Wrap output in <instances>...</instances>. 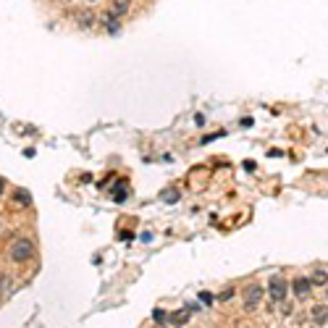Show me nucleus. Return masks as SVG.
<instances>
[{
	"label": "nucleus",
	"mask_w": 328,
	"mask_h": 328,
	"mask_svg": "<svg viewBox=\"0 0 328 328\" xmlns=\"http://www.w3.org/2000/svg\"><path fill=\"white\" fill-rule=\"evenodd\" d=\"M32 255H34V244L29 239H16L11 244V258H13V262H26V260H32Z\"/></svg>",
	"instance_id": "obj_1"
},
{
	"label": "nucleus",
	"mask_w": 328,
	"mask_h": 328,
	"mask_svg": "<svg viewBox=\"0 0 328 328\" xmlns=\"http://www.w3.org/2000/svg\"><path fill=\"white\" fill-rule=\"evenodd\" d=\"M286 291H289V284H286L284 276H270V281H268V294H270L273 302H284Z\"/></svg>",
	"instance_id": "obj_2"
},
{
	"label": "nucleus",
	"mask_w": 328,
	"mask_h": 328,
	"mask_svg": "<svg viewBox=\"0 0 328 328\" xmlns=\"http://www.w3.org/2000/svg\"><path fill=\"white\" fill-rule=\"evenodd\" d=\"M262 286H258V284H252V286H247V291H244V310H255L260 305V299H262Z\"/></svg>",
	"instance_id": "obj_3"
},
{
	"label": "nucleus",
	"mask_w": 328,
	"mask_h": 328,
	"mask_svg": "<svg viewBox=\"0 0 328 328\" xmlns=\"http://www.w3.org/2000/svg\"><path fill=\"white\" fill-rule=\"evenodd\" d=\"M310 289H313V281H310L307 276H297L294 281H291V291L302 299V297H307L310 294Z\"/></svg>",
	"instance_id": "obj_4"
},
{
	"label": "nucleus",
	"mask_w": 328,
	"mask_h": 328,
	"mask_svg": "<svg viewBox=\"0 0 328 328\" xmlns=\"http://www.w3.org/2000/svg\"><path fill=\"white\" fill-rule=\"evenodd\" d=\"M103 24L108 26V32H111V34H118V32H121V24H118V13H116V11H108V13L103 16Z\"/></svg>",
	"instance_id": "obj_5"
},
{
	"label": "nucleus",
	"mask_w": 328,
	"mask_h": 328,
	"mask_svg": "<svg viewBox=\"0 0 328 328\" xmlns=\"http://www.w3.org/2000/svg\"><path fill=\"white\" fill-rule=\"evenodd\" d=\"M11 202H13V205H21V207H29V205H32V197H29V192H26V189H13Z\"/></svg>",
	"instance_id": "obj_6"
},
{
	"label": "nucleus",
	"mask_w": 328,
	"mask_h": 328,
	"mask_svg": "<svg viewBox=\"0 0 328 328\" xmlns=\"http://www.w3.org/2000/svg\"><path fill=\"white\" fill-rule=\"evenodd\" d=\"M313 321L318 326H328V307H323V305L313 307Z\"/></svg>",
	"instance_id": "obj_7"
},
{
	"label": "nucleus",
	"mask_w": 328,
	"mask_h": 328,
	"mask_svg": "<svg viewBox=\"0 0 328 328\" xmlns=\"http://www.w3.org/2000/svg\"><path fill=\"white\" fill-rule=\"evenodd\" d=\"M95 19H97V16H95L92 11H79V16H76V24H79V26H84V29H89V26L95 24Z\"/></svg>",
	"instance_id": "obj_8"
},
{
	"label": "nucleus",
	"mask_w": 328,
	"mask_h": 328,
	"mask_svg": "<svg viewBox=\"0 0 328 328\" xmlns=\"http://www.w3.org/2000/svg\"><path fill=\"white\" fill-rule=\"evenodd\" d=\"M310 281H313V286H326L328 284V273L326 270H315L313 276H310Z\"/></svg>",
	"instance_id": "obj_9"
},
{
	"label": "nucleus",
	"mask_w": 328,
	"mask_h": 328,
	"mask_svg": "<svg viewBox=\"0 0 328 328\" xmlns=\"http://www.w3.org/2000/svg\"><path fill=\"white\" fill-rule=\"evenodd\" d=\"M113 11L118 16H124L126 11H129V0H113Z\"/></svg>",
	"instance_id": "obj_10"
},
{
	"label": "nucleus",
	"mask_w": 328,
	"mask_h": 328,
	"mask_svg": "<svg viewBox=\"0 0 328 328\" xmlns=\"http://www.w3.org/2000/svg\"><path fill=\"white\" fill-rule=\"evenodd\" d=\"M160 197L166 199V202H176V199H179V192H176V189H166V192H163Z\"/></svg>",
	"instance_id": "obj_11"
},
{
	"label": "nucleus",
	"mask_w": 328,
	"mask_h": 328,
	"mask_svg": "<svg viewBox=\"0 0 328 328\" xmlns=\"http://www.w3.org/2000/svg\"><path fill=\"white\" fill-rule=\"evenodd\" d=\"M166 318H168L166 310H155V313H152V321L155 323H166Z\"/></svg>",
	"instance_id": "obj_12"
},
{
	"label": "nucleus",
	"mask_w": 328,
	"mask_h": 328,
	"mask_svg": "<svg viewBox=\"0 0 328 328\" xmlns=\"http://www.w3.org/2000/svg\"><path fill=\"white\" fill-rule=\"evenodd\" d=\"M231 297H234V289H231V286H229V289H223L221 294H218V299H223V302H226V299H231Z\"/></svg>",
	"instance_id": "obj_13"
},
{
	"label": "nucleus",
	"mask_w": 328,
	"mask_h": 328,
	"mask_svg": "<svg viewBox=\"0 0 328 328\" xmlns=\"http://www.w3.org/2000/svg\"><path fill=\"white\" fill-rule=\"evenodd\" d=\"M187 318H189V315H187V313H181V310H179V313L174 315V323H179V326H181V323H187Z\"/></svg>",
	"instance_id": "obj_14"
},
{
	"label": "nucleus",
	"mask_w": 328,
	"mask_h": 328,
	"mask_svg": "<svg viewBox=\"0 0 328 328\" xmlns=\"http://www.w3.org/2000/svg\"><path fill=\"white\" fill-rule=\"evenodd\" d=\"M0 291H11V281L8 278H0Z\"/></svg>",
	"instance_id": "obj_15"
},
{
	"label": "nucleus",
	"mask_w": 328,
	"mask_h": 328,
	"mask_svg": "<svg viewBox=\"0 0 328 328\" xmlns=\"http://www.w3.org/2000/svg\"><path fill=\"white\" fill-rule=\"evenodd\" d=\"M199 299H202L205 305H210V299H213V297H210V294H205V291H202V294H199Z\"/></svg>",
	"instance_id": "obj_16"
},
{
	"label": "nucleus",
	"mask_w": 328,
	"mask_h": 328,
	"mask_svg": "<svg viewBox=\"0 0 328 328\" xmlns=\"http://www.w3.org/2000/svg\"><path fill=\"white\" fill-rule=\"evenodd\" d=\"M0 192H3V181H0Z\"/></svg>",
	"instance_id": "obj_17"
},
{
	"label": "nucleus",
	"mask_w": 328,
	"mask_h": 328,
	"mask_svg": "<svg viewBox=\"0 0 328 328\" xmlns=\"http://www.w3.org/2000/svg\"><path fill=\"white\" fill-rule=\"evenodd\" d=\"M89 3H95V0H89Z\"/></svg>",
	"instance_id": "obj_18"
},
{
	"label": "nucleus",
	"mask_w": 328,
	"mask_h": 328,
	"mask_svg": "<svg viewBox=\"0 0 328 328\" xmlns=\"http://www.w3.org/2000/svg\"><path fill=\"white\" fill-rule=\"evenodd\" d=\"M326 294H328V291H326Z\"/></svg>",
	"instance_id": "obj_19"
}]
</instances>
